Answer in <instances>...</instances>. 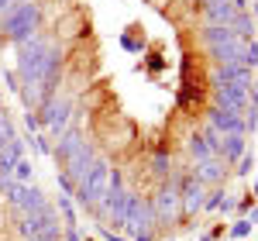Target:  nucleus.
<instances>
[{
	"label": "nucleus",
	"mask_w": 258,
	"mask_h": 241,
	"mask_svg": "<svg viewBox=\"0 0 258 241\" xmlns=\"http://www.w3.org/2000/svg\"><path fill=\"white\" fill-rule=\"evenodd\" d=\"M55 66H59V55H55V48L48 45V41H24L21 45V76H24V90H28V100L38 103V93H45L52 80H55Z\"/></svg>",
	"instance_id": "nucleus-1"
},
{
	"label": "nucleus",
	"mask_w": 258,
	"mask_h": 241,
	"mask_svg": "<svg viewBox=\"0 0 258 241\" xmlns=\"http://www.w3.org/2000/svg\"><path fill=\"white\" fill-rule=\"evenodd\" d=\"M0 21H4V35H7L11 41H21V45H24V41H31L35 28H38V7L24 0V4H18L11 14H4Z\"/></svg>",
	"instance_id": "nucleus-2"
},
{
	"label": "nucleus",
	"mask_w": 258,
	"mask_h": 241,
	"mask_svg": "<svg viewBox=\"0 0 258 241\" xmlns=\"http://www.w3.org/2000/svg\"><path fill=\"white\" fill-rule=\"evenodd\" d=\"M107 190H110V165L107 162H90L80 179V193H76L80 203H100L107 197Z\"/></svg>",
	"instance_id": "nucleus-3"
},
{
	"label": "nucleus",
	"mask_w": 258,
	"mask_h": 241,
	"mask_svg": "<svg viewBox=\"0 0 258 241\" xmlns=\"http://www.w3.org/2000/svg\"><path fill=\"white\" fill-rule=\"evenodd\" d=\"M66 165V179H83L86 165H90V148L86 141H80L76 135H69L66 141H59V152H55Z\"/></svg>",
	"instance_id": "nucleus-4"
},
{
	"label": "nucleus",
	"mask_w": 258,
	"mask_h": 241,
	"mask_svg": "<svg viewBox=\"0 0 258 241\" xmlns=\"http://www.w3.org/2000/svg\"><path fill=\"white\" fill-rule=\"evenodd\" d=\"M0 190H4V193L11 197V203H14L18 210H24V214H38V210H45V200H41V193L35 190V186H21V183L0 176Z\"/></svg>",
	"instance_id": "nucleus-5"
},
{
	"label": "nucleus",
	"mask_w": 258,
	"mask_h": 241,
	"mask_svg": "<svg viewBox=\"0 0 258 241\" xmlns=\"http://www.w3.org/2000/svg\"><path fill=\"white\" fill-rule=\"evenodd\" d=\"M120 224H127L135 234H141V231H148V227H152V210H148L138 197H127V207H124Z\"/></svg>",
	"instance_id": "nucleus-6"
},
{
	"label": "nucleus",
	"mask_w": 258,
	"mask_h": 241,
	"mask_svg": "<svg viewBox=\"0 0 258 241\" xmlns=\"http://www.w3.org/2000/svg\"><path fill=\"white\" fill-rule=\"evenodd\" d=\"M217 100L224 110H244V103H248V86H238V83H220L217 86Z\"/></svg>",
	"instance_id": "nucleus-7"
},
{
	"label": "nucleus",
	"mask_w": 258,
	"mask_h": 241,
	"mask_svg": "<svg viewBox=\"0 0 258 241\" xmlns=\"http://www.w3.org/2000/svg\"><path fill=\"white\" fill-rule=\"evenodd\" d=\"M41 120H45V124H48L55 135H59L62 128L69 124V103H66V100H48V103H45V114H41Z\"/></svg>",
	"instance_id": "nucleus-8"
},
{
	"label": "nucleus",
	"mask_w": 258,
	"mask_h": 241,
	"mask_svg": "<svg viewBox=\"0 0 258 241\" xmlns=\"http://www.w3.org/2000/svg\"><path fill=\"white\" fill-rule=\"evenodd\" d=\"M214 128H217L220 135H244L248 124H244L234 110H224V107H220V110H214Z\"/></svg>",
	"instance_id": "nucleus-9"
},
{
	"label": "nucleus",
	"mask_w": 258,
	"mask_h": 241,
	"mask_svg": "<svg viewBox=\"0 0 258 241\" xmlns=\"http://www.w3.org/2000/svg\"><path fill=\"white\" fill-rule=\"evenodd\" d=\"M21 159H24V155H21V141L11 138L4 145V152H0V176H11V169H14Z\"/></svg>",
	"instance_id": "nucleus-10"
},
{
	"label": "nucleus",
	"mask_w": 258,
	"mask_h": 241,
	"mask_svg": "<svg viewBox=\"0 0 258 241\" xmlns=\"http://www.w3.org/2000/svg\"><path fill=\"white\" fill-rule=\"evenodd\" d=\"M103 207H107V214L114 217V221L120 224V217H124V207H127V193L124 190H107V197H103Z\"/></svg>",
	"instance_id": "nucleus-11"
},
{
	"label": "nucleus",
	"mask_w": 258,
	"mask_h": 241,
	"mask_svg": "<svg viewBox=\"0 0 258 241\" xmlns=\"http://www.w3.org/2000/svg\"><path fill=\"white\" fill-rule=\"evenodd\" d=\"M207 41H210L214 48H224V45L238 41V35H234V28H224V24H210V28H207Z\"/></svg>",
	"instance_id": "nucleus-12"
},
{
	"label": "nucleus",
	"mask_w": 258,
	"mask_h": 241,
	"mask_svg": "<svg viewBox=\"0 0 258 241\" xmlns=\"http://www.w3.org/2000/svg\"><path fill=\"white\" fill-rule=\"evenodd\" d=\"M207 18L214 21V24H224V28H231V21H234V11L227 7V0H217V4H207Z\"/></svg>",
	"instance_id": "nucleus-13"
},
{
	"label": "nucleus",
	"mask_w": 258,
	"mask_h": 241,
	"mask_svg": "<svg viewBox=\"0 0 258 241\" xmlns=\"http://www.w3.org/2000/svg\"><path fill=\"white\" fill-rule=\"evenodd\" d=\"M248 80H251V73H248L244 66H234V62L220 66V83H238V86H248Z\"/></svg>",
	"instance_id": "nucleus-14"
},
{
	"label": "nucleus",
	"mask_w": 258,
	"mask_h": 241,
	"mask_svg": "<svg viewBox=\"0 0 258 241\" xmlns=\"http://www.w3.org/2000/svg\"><path fill=\"white\" fill-rule=\"evenodd\" d=\"M217 152H224L227 159H241L244 155V135H224Z\"/></svg>",
	"instance_id": "nucleus-15"
},
{
	"label": "nucleus",
	"mask_w": 258,
	"mask_h": 241,
	"mask_svg": "<svg viewBox=\"0 0 258 241\" xmlns=\"http://www.w3.org/2000/svg\"><path fill=\"white\" fill-rule=\"evenodd\" d=\"M176 207H179V190H176V186L162 190V193H159V210L165 214V217H172V214H176Z\"/></svg>",
	"instance_id": "nucleus-16"
},
{
	"label": "nucleus",
	"mask_w": 258,
	"mask_h": 241,
	"mask_svg": "<svg viewBox=\"0 0 258 241\" xmlns=\"http://www.w3.org/2000/svg\"><path fill=\"white\" fill-rule=\"evenodd\" d=\"M182 203H186V210H197V207H203V183H189V186H186V197H182Z\"/></svg>",
	"instance_id": "nucleus-17"
},
{
	"label": "nucleus",
	"mask_w": 258,
	"mask_h": 241,
	"mask_svg": "<svg viewBox=\"0 0 258 241\" xmlns=\"http://www.w3.org/2000/svg\"><path fill=\"white\" fill-rule=\"evenodd\" d=\"M217 179H220V165L214 159H207L197 172V183H217Z\"/></svg>",
	"instance_id": "nucleus-18"
},
{
	"label": "nucleus",
	"mask_w": 258,
	"mask_h": 241,
	"mask_svg": "<svg viewBox=\"0 0 258 241\" xmlns=\"http://www.w3.org/2000/svg\"><path fill=\"white\" fill-rule=\"evenodd\" d=\"M7 179H14V183H21V186H28V183H31V162L21 159L18 165L11 169V176H7Z\"/></svg>",
	"instance_id": "nucleus-19"
},
{
	"label": "nucleus",
	"mask_w": 258,
	"mask_h": 241,
	"mask_svg": "<svg viewBox=\"0 0 258 241\" xmlns=\"http://www.w3.org/2000/svg\"><path fill=\"white\" fill-rule=\"evenodd\" d=\"M189 148H193V155H197V159H203V162H207V159H210V155H214V148H210V141L203 138V135H200V138H193V141H189Z\"/></svg>",
	"instance_id": "nucleus-20"
},
{
	"label": "nucleus",
	"mask_w": 258,
	"mask_h": 241,
	"mask_svg": "<svg viewBox=\"0 0 258 241\" xmlns=\"http://www.w3.org/2000/svg\"><path fill=\"white\" fill-rule=\"evenodd\" d=\"M248 227H251V221H238L234 227H231V234H234V238H244V234H248Z\"/></svg>",
	"instance_id": "nucleus-21"
},
{
	"label": "nucleus",
	"mask_w": 258,
	"mask_h": 241,
	"mask_svg": "<svg viewBox=\"0 0 258 241\" xmlns=\"http://www.w3.org/2000/svg\"><path fill=\"white\" fill-rule=\"evenodd\" d=\"M18 4H24V0H0V18H4V14H11Z\"/></svg>",
	"instance_id": "nucleus-22"
},
{
	"label": "nucleus",
	"mask_w": 258,
	"mask_h": 241,
	"mask_svg": "<svg viewBox=\"0 0 258 241\" xmlns=\"http://www.w3.org/2000/svg\"><path fill=\"white\" fill-rule=\"evenodd\" d=\"M59 207H62V214H66V221H69V224H76V217H73V207H69V200H59Z\"/></svg>",
	"instance_id": "nucleus-23"
},
{
	"label": "nucleus",
	"mask_w": 258,
	"mask_h": 241,
	"mask_svg": "<svg viewBox=\"0 0 258 241\" xmlns=\"http://www.w3.org/2000/svg\"><path fill=\"white\" fill-rule=\"evenodd\" d=\"M207 4H217V0H207Z\"/></svg>",
	"instance_id": "nucleus-24"
},
{
	"label": "nucleus",
	"mask_w": 258,
	"mask_h": 241,
	"mask_svg": "<svg viewBox=\"0 0 258 241\" xmlns=\"http://www.w3.org/2000/svg\"><path fill=\"white\" fill-rule=\"evenodd\" d=\"M28 241H38V238H28Z\"/></svg>",
	"instance_id": "nucleus-25"
}]
</instances>
